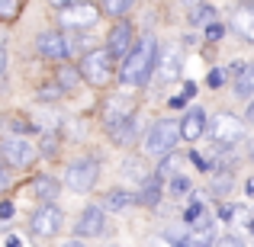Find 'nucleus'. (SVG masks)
<instances>
[{
  "label": "nucleus",
  "instance_id": "1",
  "mask_svg": "<svg viewBox=\"0 0 254 247\" xmlns=\"http://www.w3.org/2000/svg\"><path fill=\"white\" fill-rule=\"evenodd\" d=\"M158 55H161V45H158V39L151 36V32H145L142 39L135 42V49H132V55L123 61V68H119V84L123 87H145L155 77V68H158Z\"/></svg>",
  "mask_w": 254,
  "mask_h": 247
},
{
  "label": "nucleus",
  "instance_id": "2",
  "mask_svg": "<svg viewBox=\"0 0 254 247\" xmlns=\"http://www.w3.org/2000/svg\"><path fill=\"white\" fill-rule=\"evenodd\" d=\"M180 138H184V132H180L177 119H158V122H151L148 135H145V154L155 161H164L168 154H174Z\"/></svg>",
  "mask_w": 254,
  "mask_h": 247
},
{
  "label": "nucleus",
  "instance_id": "3",
  "mask_svg": "<svg viewBox=\"0 0 254 247\" xmlns=\"http://www.w3.org/2000/svg\"><path fill=\"white\" fill-rule=\"evenodd\" d=\"M103 10L97 3H87V0H71V3H58V26L64 32H87L100 23Z\"/></svg>",
  "mask_w": 254,
  "mask_h": 247
},
{
  "label": "nucleus",
  "instance_id": "4",
  "mask_svg": "<svg viewBox=\"0 0 254 247\" xmlns=\"http://www.w3.org/2000/svg\"><path fill=\"white\" fill-rule=\"evenodd\" d=\"M97 177H100V161L93 154H81L64 167L62 183L68 186L71 193H90L93 186H97Z\"/></svg>",
  "mask_w": 254,
  "mask_h": 247
},
{
  "label": "nucleus",
  "instance_id": "5",
  "mask_svg": "<svg viewBox=\"0 0 254 247\" xmlns=\"http://www.w3.org/2000/svg\"><path fill=\"white\" fill-rule=\"evenodd\" d=\"M209 142L216 145V148H235L238 142L245 138V122L235 116V112H216V116H209Z\"/></svg>",
  "mask_w": 254,
  "mask_h": 247
},
{
  "label": "nucleus",
  "instance_id": "6",
  "mask_svg": "<svg viewBox=\"0 0 254 247\" xmlns=\"http://www.w3.org/2000/svg\"><path fill=\"white\" fill-rule=\"evenodd\" d=\"M81 74H84V81L90 84V87H97V90H103V87H110L113 81V55L106 49H90V51H84L81 55Z\"/></svg>",
  "mask_w": 254,
  "mask_h": 247
},
{
  "label": "nucleus",
  "instance_id": "7",
  "mask_svg": "<svg viewBox=\"0 0 254 247\" xmlns=\"http://www.w3.org/2000/svg\"><path fill=\"white\" fill-rule=\"evenodd\" d=\"M39 148L29 142V138L23 135H0V157H3V164L10 167H29L36 161Z\"/></svg>",
  "mask_w": 254,
  "mask_h": 247
},
{
  "label": "nucleus",
  "instance_id": "8",
  "mask_svg": "<svg viewBox=\"0 0 254 247\" xmlns=\"http://www.w3.org/2000/svg\"><path fill=\"white\" fill-rule=\"evenodd\" d=\"M36 49H39V55H42L45 61H58V64H64L71 55H74V51H71V39H68V32H64V29H45V32H39Z\"/></svg>",
  "mask_w": 254,
  "mask_h": 247
},
{
  "label": "nucleus",
  "instance_id": "9",
  "mask_svg": "<svg viewBox=\"0 0 254 247\" xmlns=\"http://www.w3.org/2000/svg\"><path fill=\"white\" fill-rule=\"evenodd\" d=\"M132 116H135V99L132 97H126V93L106 97V103H103V129H106V135H110L113 129H119L123 122H129Z\"/></svg>",
  "mask_w": 254,
  "mask_h": 247
},
{
  "label": "nucleus",
  "instance_id": "10",
  "mask_svg": "<svg viewBox=\"0 0 254 247\" xmlns=\"http://www.w3.org/2000/svg\"><path fill=\"white\" fill-rule=\"evenodd\" d=\"M62 225H64V215L58 205H39L29 218V228L36 238H55L62 231Z\"/></svg>",
  "mask_w": 254,
  "mask_h": 247
},
{
  "label": "nucleus",
  "instance_id": "11",
  "mask_svg": "<svg viewBox=\"0 0 254 247\" xmlns=\"http://www.w3.org/2000/svg\"><path fill=\"white\" fill-rule=\"evenodd\" d=\"M184 74V55H180L177 45H161V55H158V68H155V81L158 84H174Z\"/></svg>",
  "mask_w": 254,
  "mask_h": 247
},
{
  "label": "nucleus",
  "instance_id": "12",
  "mask_svg": "<svg viewBox=\"0 0 254 247\" xmlns=\"http://www.w3.org/2000/svg\"><path fill=\"white\" fill-rule=\"evenodd\" d=\"M132 49H135V36H132V26L129 23H116L110 29V36H106V51L113 55V61H126V58L132 55Z\"/></svg>",
  "mask_w": 254,
  "mask_h": 247
},
{
  "label": "nucleus",
  "instance_id": "13",
  "mask_svg": "<svg viewBox=\"0 0 254 247\" xmlns=\"http://www.w3.org/2000/svg\"><path fill=\"white\" fill-rule=\"evenodd\" d=\"M106 231V212L100 205H87V209L77 215V225H74V238L84 241V238H100Z\"/></svg>",
  "mask_w": 254,
  "mask_h": 247
},
{
  "label": "nucleus",
  "instance_id": "14",
  "mask_svg": "<svg viewBox=\"0 0 254 247\" xmlns=\"http://www.w3.org/2000/svg\"><path fill=\"white\" fill-rule=\"evenodd\" d=\"M29 190H32V196H36L42 205H55L58 193H62V180H58L55 173H39V177L32 180Z\"/></svg>",
  "mask_w": 254,
  "mask_h": 247
},
{
  "label": "nucleus",
  "instance_id": "15",
  "mask_svg": "<svg viewBox=\"0 0 254 247\" xmlns=\"http://www.w3.org/2000/svg\"><path fill=\"white\" fill-rule=\"evenodd\" d=\"M180 132H184L187 142H199V138L209 132V119H206V112L199 109V106L187 109V116L180 119Z\"/></svg>",
  "mask_w": 254,
  "mask_h": 247
},
{
  "label": "nucleus",
  "instance_id": "16",
  "mask_svg": "<svg viewBox=\"0 0 254 247\" xmlns=\"http://www.w3.org/2000/svg\"><path fill=\"white\" fill-rule=\"evenodd\" d=\"M161 196H164V180H158L155 173H151V177L145 180L142 186H138V193H135V199H138L142 205H148V209H158Z\"/></svg>",
  "mask_w": 254,
  "mask_h": 247
},
{
  "label": "nucleus",
  "instance_id": "17",
  "mask_svg": "<svg viewBox=\"0 0 254 247\" xmlns=\"http://www.w3.org/2000/svg\"><path fill=\"white\" fill-rule=\"evenodd\" d=\"M132 202H138L135 199V193H129V190H106V196L100 199V209L103 212H126Z\"/></svg>",
  "mask_w": 254,
  "mask_h": 247
},
{
  "label": "nucleus",
  "instance_id": "18",
  "mask_svg": "<svg viewBox=\"0 0 254 247\" xmlns=\"http://www.w3.org/2000/svg\"><path fill=\"white\" fill-rule=\"evenodd\" d=\"M180 167H184V154H180V151H174V154H168L164 161H158L155 177L164 180V183H171L174 177H180Z\"/></svg>",
  "mask_w": 254,
  "mask_h": 247
},
{
  "label": "nucleus",
  "instance_id": "19",
  "mask_svg": "<svg viewBox=\"0 0 254 247\" xmlns=\"http://www.w3.org/2000/svg\"><path fill=\"white\" fill-rule=\"evenodd\" d=\"M232 29H238L248 42H254V3H245L232 19Z\"/></svg>",
  "mask_w": 254,
  "mask_h": 247
},
{
  "label": "nucleus",
  "instance_id": "20",
  "mask_svg": "<svg viewBox=\"0 0 254 247\" xmlns=\"http://www.w3.org/2000/svg\"><path fill=\"white\" fill-rule=\"evenodd\" d=\"M110 138L116 145H123V148H132V145H135V138H138V116H132L129 122H123L119 129H113Z\"/></svg>",
  "mask_w": 254,
  "mask_h": 247
},
{
  "label": "nucleus",
  "instance_id": "21",
  "mask_svg": "<svg viewBox=\"0 0 254 247\" xmlns=\"http://www.w3.org/2000/svg\"><path fill=\"white\" fill-rule=\"evenodd\" d=\"M187 13H190V26H209V23H216V6L212 3H190L187 6Z\"/></svg>",
  "mask_w": 254,
  "mask_h": 247
},
{
  "label": "nucleus",
  "instance_id": "22",
  "mask_svg": "<svg viewBox=\"0 0 254 247\" xmlns=\"http://www.w3.org/2000/svg\"><path fill=\"white\" fill-rule=\"evenodd\" d=\"M235 190V173H225V170H216L209 177V193L212 196H229V193Z\"/></svg>",
  "mask_w": 254,
  "mask_h": 247
},
{
  "label": "nucleus",
  "instance_id": "23",
  "mask_svg": "<svg viewBox=\"0 0 254 247\" xmlns=\"http://www.w3.org/2000/svg\"><path fill=\"white\" fill-rule=\"evenodd\" d=\"M81 77H84L81 68H74V64H62V68H58V74H55V84L62 87L64 93H71L77 84H81Z\"/></svg>",
  "mask_w": 254,
  "mask_h": 247
},
{
  "label": "nucleus",
  "instance_id": "24",
  "mask_svg": "<svg viewBox=\"0 0 254 247\" xmlns=\"http://www.w3.org/2000/svg\"><path fill=\"white\" fill-rule=\"evenodd\" d=\"M123 177L135 180V183L142 186L145 180L151 177V173H148V167H145V161H142V157H126V161H123Z\"/></svg>",
  "mask_w": 254,
  "mask_h": 247
},
{
  "label": "nucleus",
  "instance_id": "25",
  "mask_svg": "<svg viewBox=\"0 0 254 247\" xmlns=\"http://www.w3.org/2000/svg\"><path fill=\"white\" fill-rule=\"evenodd\" d=\"M235 97L254 99V64H248V68H245V74L235 81Z\"/></svg>",
  "mask_w": 254,
  "mask_h": 247
},
{
  "label": "nucleus",
  "instance_id": "26",
  "mask_svg": "<svg viewBox=\"0 0 254 247\" xmlns=\"http://www.w3.org/2000/svg\"><path fill=\"white\" fill-rule=\"evenodd\" d=\"M23 6V0H0V23H16Z\"/></svg>",
  "mask_w": 254,
  "mask_h": 247
},
{
  "label": "nucleus",
  "instance_id": "27",
  "mask_svg": "<svg viewBox=\"0 0 254 247\" xmlns=\"http://www.w3.org/2000/svg\"><path fill=\"white\" fill-rule=\"evenodd\" d=\"M58 145H62V138H58L55 132H42V138H39V154L42 157H55Z\"/></svg>",
  "mask_w": 254,
  "mask_h": 247
},
{
  "label": "nucleus",
  "instance_id": "28",
  "mask_svg": "<svg viewBox=\"0 0 254 247\" xmlns=\"http://www.w3.org/2000/svg\"><path fill=\"white\" fill-rule=\"evenodd\" d=\"M100 10L106 16H126V13H132V0H106Z\"/></svg>",
  "mask_w": 254,
  "mask_h": 247
},
{
  "label": "nucleus",
  "instance_id": "29",
  "mask_svg": "<svg viewBox=\"0 0 254 247\" xmlns=\"http://www.w3.org/2000/svg\"><path fill=\"white\" fill-rule=\"evenodd\" d=\"M168 186H171V196H177V199H180V196H187V193L193 190V180L187 177V173H180V177H174Z\"/></svg>",
  "mask_w": 254,
  "mask_h": 247
},
{
  "label": "nucleus",
  "instance_id": "30",
  "mask_svg": "<svg viewBox=\"0 0 254 247\" xmlns=\"http://www.w3.org/2000/svg\"><path fill=\"white\" fill-rule=\"evenodd\" d=\"M62 87H58L55 81H52V84H45V87H39V99H42V103H52V99H58V97H62Z\"/></svg>",
  "mask_w": 254,
  "mask_h": 247
},
{
  "label": "nucleus",
  "instance_id": "31",
  "mask_svg": "<svg viewBox=\"0 0 254 247\" xmlns=\"http://www.w3.org/2000/svg\"><path fill=\"white\" fill-rule=\"evenodd\" d=\"M212 228H216V215H212V212H206V215L199 218L196 225H193V231H199V235H209V238H212Z\"/></svg>",
  "mask_w": 254,
  "mask_h": 247
},
{
  "label": "nucleus",
  "instance_id": "32",
  "mask_svg": "<svg viewBox=\"0 0 254 247\" xmlns=\"http://www.w3.org/2000/svg\"><path fill=\"white\" fill-rule=\"evenodd\" d=\"M203 36H206V42H219V39L225 36V26H222V23H209V26L203 29Z\"/></svg>",
  "mask_w": 254,
  "mask_h": 247
},
{
  "label": "nucleus",
  "instance_id": "33",
  "mask_svg": "<svg viewBox=\"0 0 254 247\" xmlns=\"http://www.w3.org/2000/svg\"><path fill=\"white\" fill-rule=\"evenodd\" d=\"M225 74H229L225 68H212L209 74H206V84H209L212 90H216V87H222V84H225Z\"/></svg>",
  "mask_w": 254,
  "mask_h": 247
},
{
  "label": "nucleus",
  "instance_id": "34",
  "mask_svg": "<svg viewBox=\"0 0 254 247\" xmlns=\"http://www.w3.org/2000/svg\"><path fill=\"white\" fill-rule=\"evenodd\" d=\"M216 247H245V244H242V235H235V231H232V235L216 238Z\"/></svg>",
  "mask_w": 254,
  "mask_h": 247
},
{
  "label": "nucleus",
  "instance_id": "35",
  "mask_svg": "<svg viewBox=\"0 0 254 247\" xmlns=\"http://www.w3.org/2000/svg\"><path fill=\"white\" fill-rule=\"evenodd\" d=\"M216 218H222V222H232V218H235V209H232L229 202L225 205H219V212H216Z\"/></svg>",
  "mask_w": 254,
  "mask_h": 247
},
{
  "label": "nucleus",
  "instance_id": "36",
  "mask_svg": "<svg viewBox=\"0 0 254 247\" xmlns=\"http://www.w3.org/2000/svg\"><path fill=\"white\" fill-rule=\"evenodd\" d=\"M13 212H16V205H13L10 199H3V202H0V218L6 222V218H13Z\"/></svg>",
  "mask_w": 254,
  "mask_h": 247
},
{
  "label": "nucleus",
  "instance_id": "37",
  "mask_svg": "<svg viewBox=\"0 0 254 247\" xmlns=\"http://www.w3.org/2000/svg\"><path fill=\"white\" fill-rule=\"evenodd\" d=\"M187 103H190V99H187L184 93H177V97H171V99H168V106H171V109H184Z\"/></svg>",
  "mask_w": 254,
  "mask_h": 247
},
{
  "label": "nucleus",
  "instance_id": "38",
  "mask_svg": "<svg viewBox=\"0 0 254 247\" xmlns=\"http://www.w3.org/2000/svg\"><path fill=\"white\" fill-rule=\"evenodd\" d=\"M10 186V173H6V167H0V193Z\"/></svg>",
  "mask_w": 254,
  "mask_h": 247
},
{
  "label": "nucleus",
  "instance_id": "39",
  "mask_svg": "<svg viewBox=\"0 0 254 247\" xmlns=\"http://www.w3.org/2000/svg\"><path fill=\"white\" fill-rule=\"evenodd\" d=\"M193 93H196V84L187 81V84H184V97H187V99H193Z\"/></svg>",
  "mask_w": 254,
  "mask_h": 247
},
{
  "label": "nucleus",
  "instance_id": "40",
  "mask_svg": "<svg viewBox=\"0 0 254 247\" xmlns=\"http://www.w3.org/2000/svg\"><path fill=\"white\" fill-rule=\"evenodd\" d=\"M6 61H10V58H6V49H0V77L6 74Z\"/></svg>",
  "mask_w": 254,
  "mask_h": 247
},
{
  "label": "nucleus",
  "instance_id": "41",
  "mask_svg": "<svg viewBox=\"0 0 254 247\" xmlns=\"http://www.w3.org/2000/svg\"><path fill=\"white\" fill-rule=\"evenodd\" d=\"M245 119H248V122L254 125V99H251V103H248V112H245Z\"/></svg>",
  "mask_w": 254,
  "mask_h": 247
},
{
  "label": "nucleus",
  "instance_id": "42",
  "mask_svg": "<svg viewBox=\"0 0 254 247\" xmlns=\"http://www.w3.org/2000/svg\"><path fill=\"white\" fill-rule=\"evenodd\" d=\"M62 247H87V244H84V241H77V238H74V241H64Z\"/></svg>",
  "mask_w": 254,
  "mask_h": 247
},
{
  "label": "nucleus",
  "instance_id": "43",
  "mask_svg": "<svg viewBox=\"0 0 254 247\" xmlns=\"http://www.w3.org/2000/svg\"><path fill=\"white\" fill-rule=\"evenodd\" d=\"M245 193H248V196H254V177L248 180V183H245Z\"/></svg>",
  "mask_w": 254,
  "mask_h": 247
},
{
  "label": "nucleus",
  "instance_id": "44",
  "mask_svg": "<svg viewBox=\"0 0 254 247\" xmlns=\"http://www.w3.org/2000/svg\"><path fill=\"white\" fill-rule=\"evenodd\" d=\"M6 247H19V238H6Z\"/></svg>",
  "mask_w": 254,
  "mask_h": 247
},
{
  "label": "nucleus",
  "instance_id": "45",
  "mask_svg": "<svg viewBox=\"0 0 254 247\" xmlns=\"http://www.w3.org/2000/svg\"><path fill=\"white\" fill-rule=\"evenodd\" d=\"M6 45V32H3V26H0V49Z\"/></svg>",
  "mask_w": 254,
  "mask_h": 247
},
{
  "label": "nucleus",
  "instance_id": "46",
  "mask_svg": "<svg viewBox=\"0 0 254 247\" xmlns=\"http://www.w3.org/2000/svg\"><path fill=\"white\" fill-rule=\"evenodd\" d=\"M248 148H251V151H248V161H251V164H254V142H251V145H248Z\"/></svg>",
  "mask_w": 254,
  "mask_h": 247
},
{
  "label": "nucleus",
  "instance_id": "47",
  "mask_svg": "<svg viewBox=\"0 0 254 247\" xmlns=\"http://www.w3.org/2000/svg\"><path fill=\"white\" fill-rule=\"evenodd\" d=\"M110 247H113V244H110Z\"/></svg>",
  "mask_w": 254,
  "mask_h": 247
}]
</instances>
